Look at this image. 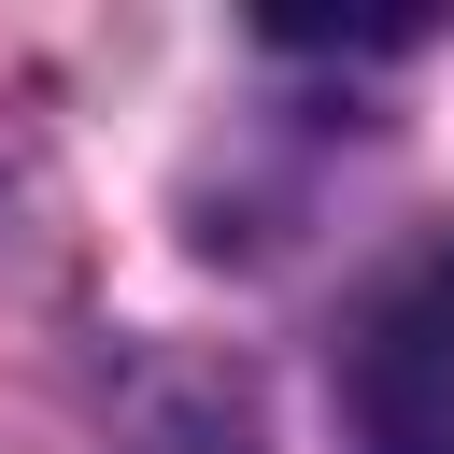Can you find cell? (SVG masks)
<instances>
[{
	"label": "cell",
	"mask_w": 454,
	"mask_h": 454,
	"mask_svg": "<svg viewBox=\"0 0 454 454\" xmlns=\"http://www.w3.org/2000/svg\"><path fill=\"white\" fill-rule=\"evenodd\" d=\"M355 397H369V440L383 454H454V227L383 284L369 355H355Z\"/></svg>",
	"instance_id": "cell-1"
}]
</instances>
